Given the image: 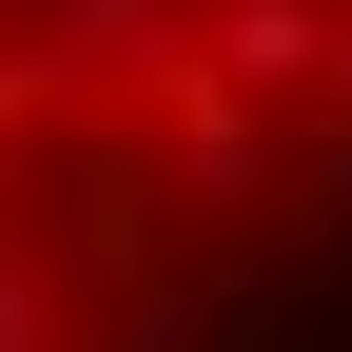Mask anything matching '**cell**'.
<instances>
[{"label": "cell", "instance_id": "obj_1", "mask_svg": "<svg viewBox=\"0 0 352 352\" xmlns=\"http://www.w3.org/2000/svg\"><path fill=\"white\" fill-rule=\"evenodd\" d=\"M196 39H215V78L235 98H314V59H333V0H196Z\"/></svg>", "mask_w": 352, "mask_h": 352}, {"label": "cell", "instance_id": "obj_2", "mask_svg": "<svg viewBox=\"0 0 352 352\" xmlns=\"http://www.w3.org/2000/svg\"><path fill=\"white\" fill-rule=\"evenodd\" d=\"M39 138H78V59L20 20V39H0V196H20V157H39Z\"/></svg>", "mask_w": 352, "mask_h": 352}, {"label": "cell", "instance_id": "obj_3", "mask_svg": "<svg viewBox=\"0 0 352 352\" xmlns=\"http://www.w3.org/2000/svg\"><path fill=\"white\" fill-rule=\"evenodd\" d=\"M98 352H215V314L176 274H138V254H118V314H98Z\"/></svg>", "mask_w": 352, "mask_h": 352}, {"label": "cell", "instance_id": "obj_4", "mask_svg": "<svg viewBox=\"0 0 352 352\" xmlns=\"http://www.w3.org/2000/svg\"><path fill=\"white\" fill-rule=\"evenodd\" d=\"M314 98H333V118H352V0H333V59H314Z\"/></svg>", "mask_w": 352, "mask_h": 352}]
</instances>
